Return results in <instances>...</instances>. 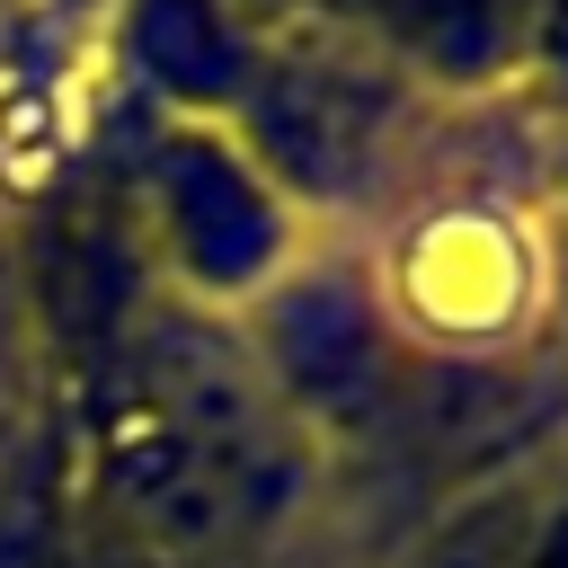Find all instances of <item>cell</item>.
<instances>
[{
    "label": "cell",
    "instance_id": "1",
    "mask_svg": "<svg viewBox=\"0 0 568 568\" xmlns=\"http://www.w3.org/2000/svg\"><path fill=\"white\" fill-rule=\"evenodd\" d=\"M62 462L80 524L160 568H213L284 532L328 479L320 444L248 373L231 320L178 302H151L80 373V426Z\"/></svg>",
    "mask_w": 568,
    "mask_h": 568
},
{
    "label": "cell",
    "instance_id": "2",
    "mask_svg": "<svg viewBox=\"0 0 568 568\" xmlns=\"http://www.w3.org/2000/svg\"><path fill=\"white\" fill-rule=\"evenodd\" d=\"M266 399L320 444V462L399 453L417 390V346L364 257V240H311L240 320H231Z\"/></svg>",
    "mask_w": 568,
    "mask_h": 568
},
{
    "label": "cell",
    "instance_id": "3",
    "mask_svg": "<svg viewBox=\"0 0 568 568\" xmlns=\"http://www.w3.org/2000/svg\"><path fill=\"white\" fill-rule=\"evenodd\" d=\"M115 204L133 222L151 293L204 320H240L311 240H328L231 124H195V115H151Z\"/></svg>",
    "mask_w": 568,
    "mask_h": 568
},
{
    "label": "cell",
    "instance_id": "4",
    "mask_svg": "<svg viewBox=\"0 0 568 568\" xmlns=\"http://www.w3.org/2000/svg\"><path fill=\"white\" fill-rule=\"evenodd\" d=\"M426 115L435 106L399 71H382L373 53L311 36V27H275L266 71L240 98L231 133L311 213V231L355 240V222L390 204V178L408 169V142H417Z\"/></svg>",
    "mask_w": 568,
    "mask_h": 568
},
{
    "label": "cell",
    "instance_id": "5",
    "mask_svg": "<svg viewBox=\"0 0 568 568\" xmlns=\"http://www.w3.org/2000/svg\"><path fill=\"white\" fill-rule=\"evenodd\" d=\"M266 27H311L399 71L435 115L515 98L524 0H248Z\"/></svg>",
    "mask_w": 568,
    "mask_h": 568
},
{
    "label": "cell",
    "instance_id": "6",
    "mask_svg": "<svg viewBox=\"0 0 568 568\" xmlns=\"http://www.w3.org/2000/svg\"><path fill=\"white\" fill-rule=\"evenodd\" d=\"M115 27H124V62L151 89V106L195 115V124H231L275 44V27L248 0H124Z\"/></svg>",
    "mask_w": 568,
    "mask_h": 568
},
{
    "label": "cell",
    "instance_id": "7",
    "mask_svg": "<svg viewBox=\"0 0 568 568\" xmlns=\"http://www.w3.org/2000/svg\"><path fill=\"white\" fill-rule=\"evenodd\" d=\"M568 453V426L541 435V444H515L506 462H479L444 488H426L408 506V524L382 541L373 568H515L532 515H541V488Z\"/></svg>",
    "mask_w": 568,
    "mask_h": 568
},
{
    "label": "cell",
    "instance_id": "8",
    "mask_svg": "<svg viewBox=\"0 0 568 568\" xmlns=\"http://www.w3.org/2000/svg\"><path fill=\"white\" fill-rule=\"evenodd\" d=\"M44 337H36V302H27V266H18V231L0 222V462L44 426Z\"/></svg>",
    "mask_w": 568,
    "mask_h": 568
},
{
    "label": "cell",
    "instance_id": "9",
    "mask_svg": "<svg viewBox=\"0 0 568 568\" xmlns=\"http://www.w3.org/2000/svg\"><path fill=\"white\" fill-rule=\"evenodd\" d=\"M524 115H541L550 133H568V0H524V36H515V98Z\"/></svg>",
    "mask_w": 568,
    "mask_h": 568
},
{
    "label": "cell",
    "instance_id": "10",
    "mask_svg": "<svg viewBox=\"0 0 568 568\" xmlns=\"http://www.w3.org/2000/svg\"><path fill=\"white\" fill-rule=\"evenodd\" d=\"M515 568H568V453H559V470H550V488H541V515H532Z\"/></svg>",
    "mask_w": 568,
    "mask_h": 568
},
{
    "label": "cell",
    "instance_id": "11",
    "mask_svg": "<svg viewBox=\"0 0 568 568\" xmlns=\"http://www.w3.org/2000/svg\"><path fill=\"white\" fill-rule=\"evenodd\" d=\"M541 337L568 346V222H541Z\"/></svg>",
    "mask_w": 568,
    "mask_h": 568
},
{
    "label": "cell",
    "instance_id": "12",
    "mask_svg": "<svg viewBox=\"0 0 568 568\" xmlns=\"http://www.w3.org/2000/svg\"><path fill=\"white\" fill-rule=\"evenodd\" d=\"M62 568H160V559H142V550H124V541H106V532H71V559Z\"/></svg>",
    "mask_w": 568,
    "mask_h": 568
},
{
    "label": "cell",
    "instance_id": "13",
    "mask_svg": "<svg viewBox=\"0 0 568 568\" xmlns=\"http://www.w3.org/2000/svg\"><path fill=\"white\" fill-rule=\"evenodd\" d=\"M541 222H568V133H550V160H541Z\"/></svg>",
    "mask_w": 568,
    "mask_h": 568
}]
</instances>
